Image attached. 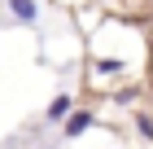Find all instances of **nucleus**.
Instances as JSON below:
<instances>
[{
  "instance_id": "obj_5",
  "label": "nucleus",
  "mask_w": 153,
  "mask_h": 149,
  "mask_svg": "<svg viewBox=\"0 0 153 149\" xmlns=\"http://www.w3.org/2000/svg\"><path fill=\"white\" fill-rule=\"evenodd\" d=\"M136 127H140V136H144V140H153V118H149V114L136 118Z\"/></svg>"
},
{
  "instance_id": "obj_1",
  "label": "nucleus",
  "mask_w": 153,
  "mask_h": 149,
  "mask_svg": "<svg viewBox=\"0 0 153 149\" xmlns=\"http://www.w3.org/2000/svg\"><path fill=\"white\" fill-rule=\"evenodd\" d=\"M9 18L22 26H35L39 22V0H9Z\"/></svg>"
},
{
  "instance_id": "obj_3",
  "label": "nucleus",
  "mask_w": 153,
  "mask_h": 149,
  "mask_svg": "<svg viewBox=\"0 0 153 149\" xmlns=\"http://www.w3.org/2000/svg\"><path fill=\"white\" fill-rule=\"evenodd\" d=\"M92 123H96V118L88 114V110H74V114L66 118V136H70V140H74V136H83V132H88Z\"/></svg>"
},
{
  "instance_id": "obj_4",
  "label": "nucleus",
  "mask_w": 153,
  "mask_h": 149,
  "mask_svg": "<svg viewBox=\"0 0 153 149\" xmlns=\"http://www.w3.org/2000/svg\"><path fill=\"white\" fill-rule=\"evenodd\" d=\"M92 66L101 70V75H123V70H127V66H123L118 57H101V61H92Z\"/></svg>"
},
{
  "instance_id": "obj_2",
  "label": "nucleus",
  "mask_w": 153,
  "mask_h": 149,
  "mask_svg": "<svg viewBox=\"0 0 153 149\" xmlns=\"http://www.w3.org/2000/svg\"><path fill=\"white\" fill-rule=\"evenodd\" d=\"M70 105H74V101H70V92H57V97H53V105L44 110V123H66V118L74 114Z\"/></svg>"
}]
</instances>
